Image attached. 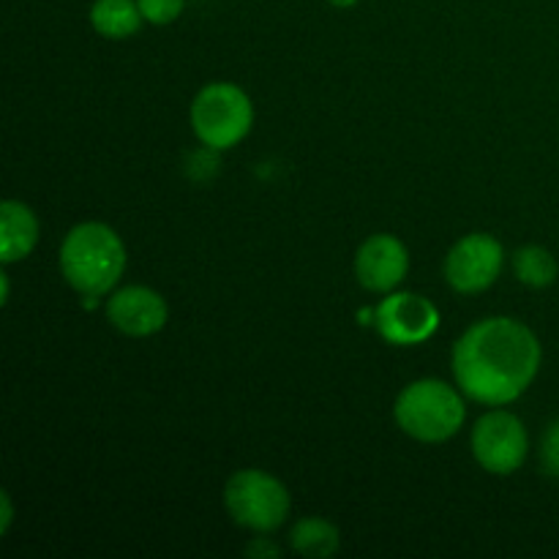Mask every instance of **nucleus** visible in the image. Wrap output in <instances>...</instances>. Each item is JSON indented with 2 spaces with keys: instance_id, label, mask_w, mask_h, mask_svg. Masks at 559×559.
<instances>
[{
  "instance_id": "nucleus-2",
  "label": "nucleus",
  "mask_w": 559,
  "mask_h": 559,
  "mask_svg": "<svg viewBox=\"0 0 559 559\" xmlns=\"http://www.w3.org/2000/svg\"><path fill=\"white\" fill-rule=\"evenodd\" d=\"M126 271V246L104 222H82L60 243V273L85 298H102Z\"/></svg>"
},
{
  "instance_id": "nucleus-1",
  "label": "nucleus",
  "mask_w": 559,
  "mask_h": 559,
  "mask_svg": "<svg viewBox=\"0 0 559 559\" xmlns=\"http://www.w3.org/2000/svg\"><path fill=\"white\" fill-rule=\"evenodd\" d=\"M544 360L538 336L513 317H486L453 344L459 391L486 407L516 402L535 382Z\"/></svg>"
},
{
  "instance_id": "nucleus-13",
  "label": "nucleus",
  "mask_w": 559,
  "mask_h": 559,
  "mask_svg": "<svg viewBox=\"0 0 559 559\" xmlns=\"http://www.w3.org/2000/svg\"><path fill=\"white\" fill-rule=\"evenodd\" d=\"M289 546L304 557L328 559L336 555L338 546H342V535L328 519L309 516L295 524L293 533H289Z\"/></svg>"
},
{
  "instance_id": "nucleus-14",
  "label": "nucleus",
  "mask_w": 559,
  "mask_h": 559,
  "mask_svg": "<svg viewBox=\"0 0 559 559\" xmlns=\"http://www.w3.org/2000/svg\"><path fill=\"white\" fill-rule=\"evenodd\" d=\"M513 273L522 284L533 289H546L557 282L559 265L549 249L544 246H522V249L513 254Z\"/></svg>"
},
{
  "instance_id": "nucleus-15",
  "label": "nucleus",
  "mask_w": 559,
  "mask_h": 559,
  "mask_svg": "<svg viewBox=\"0 0 559 559\" xmlns=\"http://www.w3.org/2000/svg\"><path fill=\"white\" fill-rule=\"evenodd\" d=\"M136 3H140L145 22H151V25H169L186 9V0H136Z\"/></svg>"
},
{
  "instance_id": "nucleus-20",
  "label": "nucleus",
  "mask_w": 559,
  "mask_h": 559,
  "mask_svg": "<svg viewBox=\"0 0 559 559\" xmlns=\"http://www.w3.org/2000/svg\"><path fill=\"white\" fill-rule=\"evenodd\" d=\"M331 5H336V9H353V5H358L360 0H328Z\"/></svg>"
},
{
  "instance_id": "nucleus-18",
  "label": "nucleus",
  "mask_w": 559,
  "mask_h": 559,
  "mask_svg": "<svg viewBox=\"0 0 559 559\" xmlns=\"http://www.w3.org/2000/svg\"><path fill=\"white\" fill-rule=\"evenodd\" d=\"M0 506H3V519H0V533H9L11 530V522H14V506H11V495L9 491H3L0 495Z\"/></svg>"
},
{
  "instance_id": "nucleus-17",
  "label": "nucleus",
  "mask_w": 559,
  "mask_h": 559,
  "mask_svg": "<svg viewBox=\"0 0 559 559\" xmlns=\"http://www.w3.org/2000/svg\"><path fill=\"white\" fill-rule=\"evenodd\" d=\"M246 555L249 557H276L278 546L271 544V538H254L249 546H246Z\"/></svg>"
},
{
  "instance_id": "nucleus-5",
  "label": "nucleus",
  "mask_w": 559,
  "mask_h": 559,
  "mask_svg": "<svg viewBox=\"0 0 559 559\" xmlns=\"http://www.w3.org/2000/svg\"><path fill=\"white\" fill-rule=\"evenodd\" d=\"M224 506L235 524L251 533H273L289 516L287 486L262 469H240L224 486Z\"/></svg>"
},
{
  "instance_id": "nucleus-19",
  "label": "nucleus",
  "mask_w": 559,
  "mask_h": 559,
  "mask_svg": "<svg viewBox=\"0 0 559 559\" xmlns=\"http://www.w3.org/2000/svg\"><path fill=\"white\" fill-rule=\"evenodd\" d=\"M0 284H3V295H0V304H9V295H11L9 273H0Z\"/></svg>"
},
{
  "instance_id": "nucleus-12",
  "label": "nucleus",
  "mask_w": 559,
  "mask_h": 559,
  "mask_svg": "<svg viewBox=\"0 0 559 559\" xmlns=\"http://www.w3.org/2000/svg\"><path fill=\"white\" fill-rule=\"evenodd\" d=\"M142 22H145V16H142L136 0H96L91 5L93 31L104 38H112V41L134 36Z\"/></svg>"
},
{
  "instance_id": "nucleus-16",
  "label": "nucleus",
  "mask_w": 559,
  "mask_h": 559,
  "mask_svg": "<svg viewBox=\"0 0 559 559\" xmlns=\"http://www.w3.org/2000/svg\"><path fill=\"white\" fill-rule=\"evenodd\" d=\"M540 467L551 478H559V418L551 420L549 429L544 431V440H540Z\"/></svg>"
},
{
  "instance_id": "nucleus-3",
  "label": "nucleus",
  "mask_w": 559,
  "mask_h": 559,
  "mask_svg": "<svg viewBox=\"0 0 559 559\" xmlns=\"http://www.w3.org/2000/svg\"><path fill=\"white\" fill-rule=\"evenodd\" d=\"M399 429L418 442H445L467 418L462 393L442 380H415L393 404Z\"/></svg>"
},
{
  "instance_id": "nucleus-8",
  "label": "nucleus",
  "mask_w": 559,
  "mask_h": 559,
  "mask_svg": "<svg viewBox=\"0 0 559 559\" xmlns=\"http://www.w3.org/2000/svg\"><path fill=\"white\" fill-rule=\"evenodd\" d=\"M374 328L388 344L413 347L435 336L440 328V309L424 295L393 289L374 309Z\"/></svg>"
},
{
  "instance_id": "nucleus-4",
  "label": "nucleus",
  "mask_w": 559,
  "mask_h": 559,
  "mask_svg": "<svg viewBox=\"0 0 559 559\" xmlns=\"http://www.w3.org/2000/svg\"><path fill=\"white\" fill-rule=\"evenodd\" d=\"M191 129L211 151H229L249 136L254 104L235 82H211L191 102Z\"/></svg>"
},
{
  "instance_id": "nucleus-10",
  "label": "nucleus",
  "mask_w": 559,
  "mask_h": 559,
  "mask_svg": "<svg viewBox=\"0 0 559 559\" xmlns=\"http://www.w3.org/2000/svg\"><path fill=\"white\" fill-rule=\"evenodd\" d=\"M169 306L156 289L131 284V287L118 289L107 300V320L118 328L120 333L134 338L153 336L167 325Z\"/></svg>"
},
{
  "instance_id": "nucleus-6",
  "label": "nucleus",
  "mask_w": 559,
  "mask_h": 559,
  "mask_svg": "<svg viewBox=\"0 0 559 559\" xmlns=\"http://www.w3.org/2000/svg\"><path fill=\"white\" fill-rule=\"evenodd\" d=\"M530 453V437L519 415L491 409L480 415L473 429V456L486 473L513 475Z\"/></svg>"
},
{
  "instance_id": "nucleus-9",
  "label": "nucleus",
  "mask_w": 559,
  "mask_h": 559,
  "mask_svg": "<svg viewBox=\"0 0 559 559\" xmlns=\"http://www.w3.org/2000/svg\"><path fill=\"white\" fill-rule=\"evenodd\" d=\"M409 273V251L396 235L377 233L355 254V276L369 293H393Z\"/></svg>"
},
{
  "instance_id": "nucleus-7",
  "label": "nucleus",
  "mask_w": 559,
  "mask_h": 559,
  "mask_svg": "<svg viewBox=\"0 0 559 559\" xmlns=\"http://www.w3.org/2000/svg\"><path fill=\"white\" fill-rule=\"evenodd\" d=\"M506 251L489 233H469L451 246L445 257V278L451 289L462 295H475L489 289L502 273Z\"/></svg>"
},
{
  "instance_id": "nucleus-11",
  "label": "nucleus",
  "mask_w": 559,
  "mask_h": 559,
  "mask_svg": "<svg viewBox=\"0 0 559 559\" xmlns=\"http://www.w3.org/2000/svg\"><path fill=\"white\" fill-rule=\"evenodd\" d=\"M0 262L11 265L20 262L36 249L38 243V218L25 202L5 200L0 205Z\"/></svg>"
}]
</instances>
